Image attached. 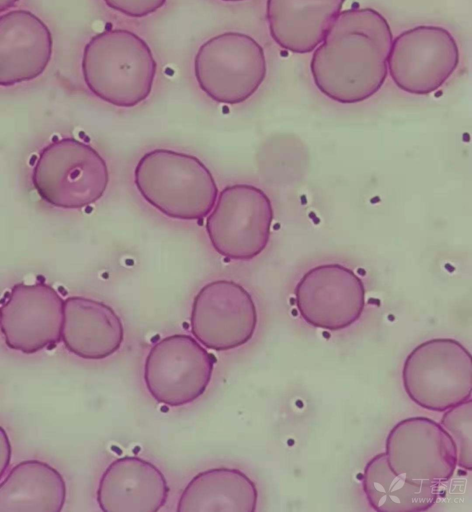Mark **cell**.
<instances>
[{
  "mask_svg": "<svg viewBox=\"0 0 472 512\" xmlns=\"http://www.w3.org/2000/svg\"><path fill=\"white\" fill-rule=\"evenodd\" d=\"M169 486L151 462L126 456L114 460L103 473L97 502L105 512H156L166 503Z\"/></svg>",
  "mask_w": 472,
  "mask_h": 512,
  "instance_id": "obj_15",
  "label": "cell"
},
{
  "mask_svg": "<svg viewBox=\"0 0 472 512\" xmlns=\"http://www.w3.org/2000/svg\"><path fill=\"white\" fill-rule=\"evenodd\" d=\"M385 453L390 468L413 483L441 484L453 476L458 451L451 435L436 421L410 417L389 432Z\"/></svg>",
  "mask_w": 472,
  "mask_h": 512,
  "instance_id": "obj_10",
  "label": "cell"
},
{
  "mask_svg": "<svg viewBox=\"0 0 472 512\" xmlns=\"http://www.w3.org/2000/svg\"><path fill=\"white\" fill-rule=\"evenodd\" d=\"M267 73L262 46L250 35L224 32L203 43L194 58L200 89L212 100L235 105L259 89Z\"/></svg>",
  "mask_w": 472,
  "mask_h": 512,
  "instance_id": "obj_6",
  "label": "cell"
},
{
  "mask_svg": "<svg viewBox=\"0 0 472 512\" xmlns=\"http://www.w3.org/2000/svg\"><path fill=\"white\" fill-rule=\"evenodd\" d=\"M362 486L370 507L377 512L426 511L440 494L439 484L413 483L396 474L385 452L368 461Z\"/></svg>",
  "mask_w": 472,
  "mask_h": 512,
  "instance_id": "obj_20",
  "label": "cell"
},
{
  "mask_svg": "<svg viewBox=\"0 0 472 512\" xmlns=\"http://www.w3.org/2000/svg\"><path fill=\"white\" fill-rule=\"evenodd\" d=\"M345 0H267L270 35L282 49L306 54L325 39Z\"/></svg>",
  "mask_w": 472,
  "mask_h": 512,
  "instance_id": "obj_16",
  "label": "cell"
},
{
  "mask_svg": "<svg viewBox=\"0 0 472 512\" xmlns=\"http://www.w3.org/2000/svg\"><path fill=\"white\" fill-rule=\"evenodd\" d=\"M32 182L48 204L64 209L85 208L104 194L106 162L90 145L66 137L45 146L33 167Z\"/></svg>",
  "mask_w": 472,
  "mask_h": 512,
  "instance_id": "obj_4",
  "label": "cell"
},
{
  "mask_svg": "<svg viewBox=\"0 0 472 512\" xmlns=\"http://www.w3.org/2000/svg\"><path fill=\"white\" fill-rule=\"evenodd\" d=\"M299 314L316 328L337 331L356 322L365 307L363 281L351 269L328 263L307 271L295 287Z\"/></svg>",
  "mask_w": 472,
  "mask_h": 512,
  "instance_id": "obj_13",
  "label": "cell"
},
{
  "mask_svg": "<svg viewBox=\"0 0 472 512\" xmlns=\"http://www.w3.org/2000/svg\"><path fill=\"white\" fill-rule=\"evenodd\" d=\"M53 52L47 25L30 11L16 9L0 16V85L10 87L39 77Z\"/></svg>",
  "mask_w": 472,
  "mask_h": 512,
  "instance_id": "obj_14",
  "label": "cell"
},
{
  "mask_svg": "<svg viewBox=\"0 0 472 512\" xmlns=\"http://www.w3.org/2000/svg\"><path fill=\"white\" fill-rule=\"evenodd\" d=\"M402 379L414 403L426 410L444 412L471 398V354L454 339L428 340L407 356Z\"/></svg>",
  "mask_w": 472,
  "mask_h": 512,
  "instance_id": "obj_5",
  "label": "cell"
},
{
  "mask_svg": "<svg viewBox=\"0 0 472 512\" xmlns=\"http://www.w3.org/2000/svg\"><path fill=\"white\" fill-rule=\"evenodd\" d=\"M64 300L44 282L17 283L1 303L0 324L6 345L24 354L62 340Z\"/></svg>",
  "mask_w": 472,
  "mask_h": 512,
  "instance_id": "obj_12",
  "label": "cell"
},
{
  "mask_svg": "<svg viewBox=\"0 0 472 512\" xmlns=\"http://www.w3.org/2000/svg\"><path fill=\"white\" fill-rule=\"evenodd\" d=\"M114 11L127 17L142 18L158 11L166 0H103Z\"/></svg>",
  "mask_w": 472,
  "mask_h": 512,
  "instance_id": "obj_22",
  "label": "cell"
},
{
  "mask_svg": "<svg viewBox=\"0 0 472 512\" xmlns=\"http://www.w3.org/2000/svg\"><path fill=\"white\" fill-rule=\"evenodd\" d=\"M81 68L87 88L96 97L131 108L150 95L157 63L143 38L130 30L114 28L87 42Z\"/></svg>",
  "mask_w": 472,
  "mask_h": 512,
  "instance_id": "obj_2",
  "label": "cell"
},
{
  "mask_svg": "<svg viewBox=\"0 0 472 512\" xmlns=\"http://www.w3.org/2000/svg\"><path fill=\"white\" fill-rule=\"evenodd\" d=\"M65 500L62 475L39 460L18 463L0 486V512H59Z\"/></svg>",
  "mask_w": 472,
  "mask_h": 512,
  "instance_id": "obj_18",
  "label": "cell"
},
{
  "mask_svg": "<svg viewBox=\"0 0 472 512\" xmlns=\"http://www.w3.org/2000/svg\"><path fill=\"white\" fill-rule=\"evenodd\" d=\"M258 316L249 292L232 280H215L194 298L191 331L205 347L226 351L240 347L253 336Z\"/></svg>",
  "mask_w": 472,
  "mask_h": 512,
  "instance_id": "obj_11",
  "label": "cell"
},
{
  "mask_svg": "<svg viewBox=\"0 0 472 512\" xmlns=\"http://www.w3.org/2000/svg\"><path fill=\"white\" fill-rule=\"evenodd\" d=\"M221 1H224V2H241V1H245V0H221Z\"/></svg>",
  "mask_w": 472,
  "mask_h": 512,
  "instance_id": "obj_24",
  "label": "cell"
},
{
  "mask_svg": "<svg viewBox=\"0 0 472 512\" xmlns=\"http://www.w3.org/2000/svg\"><path fill=\"white\" fill-rule=\"evenodd\" d=\"M459 57L458 44L447 29L421 25L403 31L392 41L387 64L399 89L428 95L451 77Z\"/></svg>",
  "mask_w": 472,
  "mask_h": 512,
  "instance_id": "obj_8",
  "label": "cell"
},
{
  "mask_svg": "<svg viewBox=\"0 0 472 512\" xmlns=\"http://www.w3.org/2000/svg\"><path fill=\"white\" fill-rule=\"evenodd\" d=\"M123 325L103 302L80 296L64 300L62 341L73 354L88 360L104 359L123 342Z\"/></svg>",
  "mask_w": 472,
  "mask_h": 512,
  "instance_id": "obj_17",
  "label": "cell"
},
{
  "mask_svg": "<svg viewBox=\"0 0 472 512\" xmlns=\"http://www.w3.org/2000/svg\"><path fill=\"white\" fill-rule=\"evenodd\" d=\"M273 217L272 203L263 190L250 184H234L220 192L205 228L218 254L247 261L266 248Z\"/></svg>",
  "mask_w": 472,
  "mask_h": 512,
  "instance_id": "obj_7",
  "label": "cell"
},
{
  "mask_svg": "<svg viewBox=\"0 0 472 512\" xmlns=\"http://www.w3.org/2000/svg\"><path fill=\"white\" fill-rule=\"evenodd\" d=\"M19 0H0V11L4 12L16 5Z\"/></svg>",
  "mask_w": 472,
  "mask_h": 512,
  "instance_id": "obj_23",
  "label": "cell"
},
{
  "mask_svg": "<svg viewBox=\"0 0 472 512\" xmlns=\"http://www.w3.org/2000/svg\"><path fill=\"white\" fill-rule=\"evenodd\" d=\"M453 438L457 451V465L465 470L472 469V401L449 408L440 423Z\"/></svg>",
  "mask_w": 472,
  "mask_h": 512,
  "instance_id": "obj_21",
  "label": "cell"
},
{
  "mask_svg": "<svg viewBox=\"0 0 472 512\" xmlns=\"http://www.w3.org/2000/svg\"><path fill=\"white\" fill-rule=\"evenodd\" d=\"M258 491L254 482L235 468H212L200 472L183 490L178 512H254Z\"/></svg>",
  "mask_w": 472,
  "mask_h": 512,
  "instance_id": "obj_19",
  "label": "cell"
},
{
  "mask_svg": "<svg viewBox=\"0 0 472 512\" xmlns=\"http://www.w3.org/2000/svg\"><path fill=\"white\" fill-rule=\"evenodd\" d=\"M392 41L389 23L377 10L340 12L311 58L315 86L341 104L369 99L386 80Z\"/></svg>",
  "mask_w": 472,
  "mask_h": 512,
  "instance_id": "obj_1",
  "label": "cell"
},
{
  "mask_svg": "<svg viewBox=\"0 0 472 512\" xmlns=\"http://www.w3.org/2000/svg\"><path fill=\"white\" fill-rule=\"evenodd\" d=\"M214 360L194 338L174 334L150 349L145 365L147 390L159 403L178 407L193 402L206 390Z\"/></svg>",
  "mask_w": 472,
  "mask_h": 512,
  "instance_id": "obj_9",
  "label": "cell"
},
{
  "mask_svg": "<svg viewBox=\"0 0 472 512\" xmlns=\"http://www.w3.org/2000/svg\"><path fill=\"white\" fill-rule=\"evenodd\" d=\"M140 195L162 214L177 220H200L213 209L218 187L197 157L170 149L145 153L134 170Z\"/></svg>",
  "mask_w": 472,
  "mask_h": 512,
  "instance_id": "obj_3",
  "label": "cell"
}]
</instances>
